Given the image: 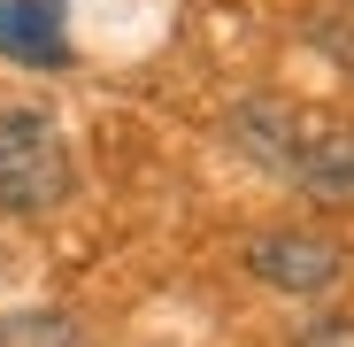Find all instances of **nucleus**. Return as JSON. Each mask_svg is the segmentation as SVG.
Listing matches in <instances>:
<instances>
[{"label": "nucleus", "mask_w": 354, "mask_h": 347, "mask_svg": "<svg viewBox=\"0 0 354 347\" xmlns=\"http://www.w3.org/2000/svg\"><path fill=\"white\" fill-rule=\"evenodd\" d=\"M77 186L62 124L39 100H0V216H46Z\"/></svg>", "instance_id": "nucleus-2"}, {"label": "nucleus", "mask_w": 354, "mask_h": 347, "mask_svg": "<svg viewBox=\"0 0 354 347\" xmlns=\"http://www.w3.org/2000/svg\"><path fill=\"white\" fill-rule=\"evenodd\" d=\"M0 347H85V332L62 309H8L0 317Z\"/></svg>", "instance_id": "nucleus-5"}, {"label": "nucleus", "mask_w": 354, "mask_h": 347, "mask_svg": "<svg viewBox=\"0 0 354 347\" xmlns=\"http://www.w3.org/2000/svg\"><path fill=\"white\" fill-rule=\"evenodd\" d=\"M301 347H354V317H308Z\"/></svg>", "instance_id": "nucleus-6"}, {"label": "nucleus", "mask_w": 354, "mask_h": 347, "mask_svg": "<svg viewBox=\"0 0 354 347\" xmlns=\"http://www.w3.org/2000/svg\"><path fill=\"white\" fill-rule=\"evenodd\" d=\"M0 54L24 70H62L70 62L62 0H0Z\"/></svg>", "instance_id": "nucleus-4"}, {"label": "nucleus", "mask_w": 354, "mask_h": 347, "mask_svg": "<svg viewBox=\"0 0 354 347\" xmlns=\"http://www.w3.org/2000/svg\"><path fill=\"white\" fill-rule=\"evenodd\" d=\"M247 270L262 285H277V294H324V285H339L346 255L324 231H254L247 240Z\"/></svg>", "instance_id": "nucleus-3"}, {"label": "nucleus", "mask_w": 354, "mask_h": 347, "mask_svg": "<svg viewBox=\"0 0 354 347\" xmlns=\"http://www.w3.org/2000/svg\"><path fill=\"white\" fill-rule=\"evenodd\" d=\"M231 132H239V147L270 170V178L301 186L308 201H324V208L354 201V124L316 116L301 100H239Z\"/></svg>", "instance_id": "nucleus-1"}]
</instances>
